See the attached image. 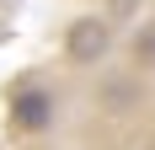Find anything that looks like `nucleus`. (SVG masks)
<instances>
[{
    "label": "nucleus",
    "mask_w": 155,
    "mask_h": 150,
    "mask_svg": "<svg viewBox=\"0 0 155 150\" xmlns=\"http://www.w3.org/2000/svg\"><path fill=\"white\" fill-rule=\"evenodd\" d=\"M64 43H70V59H102V48H107V27H102V22H96V16H80L75 27H70V38H64Z\"/></svg>",
    "instance_id": "1"
}]
</instances>
